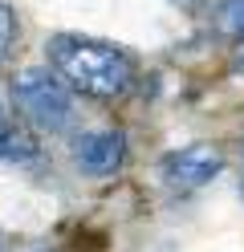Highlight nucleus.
Masks as SVG:
<instances>
[{
  "instance_id": "1",
  "label": "nucleus",
  "mask_w": 244,
  "mask_h": 252,
  "mask_svg": "<svg viewBox=\"0 0 244 252\" xmlns=\"http://www.w3.org/2000/svg\"><path fill=\"white\" fill-rule=\"evenodd\" d=\"M45 53H49L53 73L70 90L86 94V98L114 102V98H126L130 86H135V61H130L118 45L57 33V37H49Z\"/></svg>"
},
{
  "instance_id": "2",
  "label": "nucleus",
  "mask_w": 244,
  "mask_h": 252,
  "mask_svg": "<svg viewBox=\"0 0 244 252\" xmlns=\"http://www.w3.org/2000/svg\"><path fill=\"white\" fill-rule=\"evenodd\" d=\"M12 102L21 110V118L33 122L45 134H61L73 122V106H70V94H65V82L53 69H25L12 82Z\"/></svg>"
},
{
  "instance_id": "4",
  "label": "nucleus",
  "mask_w": 244,
  "mask_h": 252,
  "mask_svg": "<svg viewBox=\"0 0 244 252\" xmlns=\"http://www.w3.org/2000/svg\"><path fill=\"white\" fill-rule=\"evenodd\" d=\"M122 159H126L122 130H94V134H86L77 143V167L86 171V175H94V179L114 175V171L122 167Z\"/></svg>"
},
{
  "instance_id": "7",
  "label": "nucleus",
  "mask_w": 244,
  "mask_h": 252,
  "mask_svg": "<svg viewBox=\"0 0 244 252\" xmlns=\"http://www.w3.org/2000/svg\"><path fill=\"white\" fill-rule=\"evenodd\" d=\"M220 25H224V33L232 37V41H244V0H228Z\"/></svg>"
},
{
  "instance_id": "6",
  "label": "nucleus",
  "mask_w": 244,
  "mask_h": 252,
  "mask_svg": "<svg viewBox=\"0 0 244 252\" xmlns=\"http://www.w3.org/2000/svg\"><path fill=\"white\" fill-rule=\"evenodd\" d=\"M12 41H16V12L0 0V65L8 61V53H12Z\"/></svg>"
},
{
  "instance_id": "8",
  "label": "nucleus",
  "mask_w": 244,
  "mask_h": 252,
  "mask_svg": "<svg viewBox=\"0 0 244 252\" xmlns=\"http://www.w3.org/2000/svg\"><path fill=\"white\" fill-rule=\"evenodd\" d=\"M240 69H244V57H240Z\"/></svg>"
},
{
  "instance_id": "3",
  "label": "nucleus",
  "mask_w": 244,
  "mask_h": 252,
  "mask_svg": "<svg viewBox=\"0 0 244 252\" xmlns=\"http://www.w3.org/2000/svg\"><path fill=\"white\" fill-rule=\"evenodd\" d=\"M224 171V151L216 143H191L163 159V179L175 191H200Z\"/></svg>"
},
{
  "instance_id": "9",
  "label": "nucleus",
  "mask_w": 244,
  "mask_h": 252,
  "mask_svg": "<svg viewBox=\"0 0 244 252\" xmlns=\"http://www.w3.org/2000/svg\"><path fill=\"white\" fill-rule=\"evenodd\" d=\"M240 187H244V183H240Z\"/></svg>"
},
{
  "instance_id": "5",
  "label": "nucleus",
  "mask_w": 244,
  "mask_h": 252,
  "mask_svg": "<svg viewBox=\"0 0 244 252\" xmlns=\"http://www.w3.org/2000/svg\"><path fill=\"white\" fill-rule=\"evenodd\" d=\"M0 159H4V163H29V159H37V143L29 138V130H21V122H16L4 106H0Z\"/></svg>"
}]
</instances>
